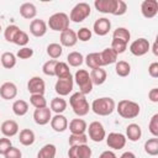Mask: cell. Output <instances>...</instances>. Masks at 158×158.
Instances as JSON below:
<instances>
[{
	"label": "cell",
	"mask_w": 158,
	"mask_h": 158,
	"mask_svg": "<svg viewBox=\"0 0 158 158\" xmlns=\"http://www.w3.org/2000/svg\"><path fill=\"white\" fill-rule=\"evenodd\" d=\"M67 109V101L63 98H53L51 100V111H54L56 114H62Z\"/></svg>",
	"instance_id": "33"
},
{
	"label": "cell",
	"mask_w": 158,
	"mask_h": 158,
	"mask_svg": "<svg viewBox=\"0 0 158 158\" xmlns=\"http://www.w3.org/2000/svg\"><path fill=\"white\" fill-rule=\"evenodd\" d=\"M141 12L146 19H153L158 12L157 0H144L141 4Z\"/></svg>",
	"instance_id": "13"
},
{
	"label": "cell",
	"mask_w": 158,
	"mask_h": 158,
	"mask_svg": "<svg viewBox=\"0 0 158 158\" xmlns=\"http://www.w3.org/2000/svg\"><path fill=\"white\" fill-rule=\"evenodd\" d=\"M74 80H75V83L79 86V93H81L84 95L91 93V90H93V83H91V79H90L89 73L85 69H78L75 72Z\"/></svg>",
	"instance_id": "6"
},
{
	"label": "cell",
	"mask_w": 158,
	"mask_h": 158,
	"mask_svg": "<svg viewBox=\"0 0 158 158\" xmlns=\"http://www.w3.org/2000/svg\"><path fill=\"white\" fill-rule=\"evenodd\" d=\"M20 15L26 20H32L37 15V9L32 2H23L20 6Z\"/></svg>",
	"instance_id": "25"
},
{
	"label": "cell",
	"mask_w": 158,
	"mask_h": 158,
	"mask_svg": "<svg viewBox=\"0 0 158 158\" xmlns=\"http://www.w3.org/2000/svg\"><path fill=\"white\" fill-rule=\"evenodd\" d=\"M52 118V111L49 107H41V109H36L33 112V120L37 125L40 126H44L47 125Z\"/></svg>",
	"instance_id": "14"
},
{
	"label": "cell",
	"mask_w": 158,
	"mask_h": 158,
	"mask_svg": "<svg viewBox=\"0 0 158 158\" xmlns=\"http://www.w3.org/2000/svg\"><path fill=\"white\" fill-rule=\"evenodd\" d=\"M1 132L4 137H14L19 132V123L14 120H6L1 123Z\"/></svg>",
	"instance_id": "21"
},
{
	"label": "cell",
	"mask_w": 158,
	"mask_h": 158,
	"mask_svg": "<svg viewBox=\"0 0 158 158\" xmlns=\"http://www.w3.org/2000/svg\"><path fill=\"white\" fill-rule=\"evenodd\" d=\"M99 158H117V157H116V154L112 151H104L99 156Z\"/></svg>",
	"instance_id": "53"
},
{
	"label": "cell",
	"mask_w": 158,
	"mask_h": 158,
	"mask_svg": "<svg viewBox=\"0 0 158 158\" xmlns=\"http://www.w3.org/2000/svg\"><path fill=\"white\" fill-rule=\"evenodd\" d=\"M148 74L152 78H158V63L157 62H153V63L149 64V67H148Z\"/></svg>",
	"instance_id": "51"
},
{
	"label": "cell",
	"mask_w": 158,
	"mask_h": 158,
	"mask_svg": "<svg viewBox=\"0 0 158 158\" xmlns=\"http://www.w3.org/2000/svg\"><path fill=\"white\" fill-rule=\"evenodd\" d=\"M144 152L148 156H157L158 154V138L153 137L144 142Z\"/></svg>",
	"instance_id": "35"
},
{
	"label": "cell",
	"mask_w": 158,
	"mask_h": 158,
	"mask_svg": "<svg viewBox=\"0 0 158 158\" xmlns=\"http://www.w3.org/2000/svg\"><path fill=\"white\" fill-rule=\"evenodd\" d=\"M62 52H63V47L59 43H49L47 46V54L52 59L57 60V58H59L62 56Z\"/></svg>",
	"instance_id": "37"
},
{
	"label": "cell",
	"mask_w": 158,
	"mask_h": 158,
	"mask_svg": "<svg viewBox=\"0 0 158 158\" xmlns=\"http://www.w3.org/2000/svg\"><path fill=\"white\" fill-rule=\"evenodd\" d=\"M51 127L56 131V132H63L68 128V120L64 115L62 114H56L52 118H51Z\"/></svg>",
	"instance_id": "20"
},
{
	"label": "cell",
	"mask_w": 158,
	"mask_h": 158,
	"mask_svg": "<svg viewBox=\"0 0 158 158\" xmlns=\"http://www.w3.org/2000/svg\"><path fill=\"white\" fill-rule=\"evenodd\" d=\"M94 6L99 12L112 15L116 7V0H95Z\"/></svg>",
	"instance_id": "19"
},
{
	"label": "cell",
	"mask_w": 158,
	"mask_h": 158,
	"mask_svg": "<svg viewBox=\"0 0 158 158\" xmlns=\"http://www.w3.org/2000/svg\"><path fill=\"white\" fill-rule=\"evenodd\" d=\"M148 130L153 137H158V114H154L148 123Z\"/></svg>",
	"instance_id": "46"
},
{
	"label": "cell",
	"mask_w": 158,
	"mask_h": 158,
	"mask_svg": "<svg viewBox=\"0 0 158 158\" xmlns=\"http://www.w3.org/2000/svg\"><path fill=\"white\" fill-rule=\"evenodd\" d=\"M151 48V44L148 42V40L141 37L138 40H135L131 44H130V52L136 56V57H142L144 56Z\"/></svg>",
	"instance_id": "8"
},
{
	"label": "cell",
	"mask_w": 158,
	"mask_h": 158,
	"mask_svg": "<svg viewBox=\"0 0 158 158\" xmlns=\"http://www.w3.org/2000/svg\"><path fill=\"white\" fill-rule=\"evenodd\" d=\"M35 132L30 128H23L20 131V135H19V141L22 146H31L35 142Z\"/></svg>",
	"instance_id": "28"
},
{
	"label": "cell",
	"mask_w": 158,
	"mask_h": 158,
	"mask_svg": "<svg viewBox=\"0 0 158 158\" xmlns=\"http://www.w3.org/2000/svg\"><path fill=\"white\" fill-rule=\"evenodd\" d=\"M115 72H116V74L118 77L125 78V77L130 75V73H131V65L126 60H118V62H116Z\"/></svg>",
	"instance_id": "32"
},
{
	"label": "cell",
	"mask_w": 158,
	"mask_h": 158,
	"mask_svg": "<svg viewBox=\"0 0 158 158\" xmlns=\"http://www.w3.org/2000/svg\"><path fill=\"white\" fill-rule=\"evenodd\" d=\"M58 60L56 59H49L47 60L43 65H42V72L48 75V77H54V68H56V64H57Z\"/></svg>",
	"instance_id": "43"
},
{
	"label": "cell",
	"mask_w": 158,
	"mask_h": 158,
	"mask_svg": "<svg viewBox=\"0 0 158 158\" xmlns=\"http://www.w3.org/2000/svg\"><path fill=\"white\" fill-rule=\"evenodd\" d=\"M69 105L72 106L74 114L78 116H85L90 110V105H89L85 95L79 93V91L74 93L69 98Z\"/></svg>",
	"instance_id": "3"
},
{
	"label": "cell",
	"mask_w": 158,
	"mask_h": 158,
	"mask_svg": "<svg viewBox=\"0 0 158 158\" xmlns=\"http://www.w3.org/2000/svg\"><path fill=\"white\" fill-rule=\"evenodd\" d=\"M59 41H60V46L63 47H73L77 44L78 42V38H77V32L68 28L63 32H60V36H59Z\"/></svg>",
	"instance_id": "16"
},
{
	"label": "cell",
	"mask_w": 158,
	"mask_h": 158,
	"mask_svg": "<svg viewBox=\"0 0 158 158\" xmlns=\"http://www.w3.org/2000/svg\"><path fill=\"white\" fill-rule=\"evenodd\" d=\"M120 158H136V156H135V153H132V152H130V151H128V152L122 153Z\"/></svg>",
	"instance_id": "54"
},
{
	"label": "cell",
	"mask_w": 158,
	"mask_h": 158,
	"mask_svg": "<svg viewBox=\"0 0 158 158\" xmlns=\"http://www.w3.org/2000/svg\"><path fill=\"white\" fill-rule=\"evenodd\" d=\"M90 109L94 111V114H96L99 116H109L115 111L116 104H115L114 99L104 96V98L95 99L93 101Z\"/></svg>",
	"instance_id": "1"
},
{
	"label": "cell",
	"mask_w": 158,
	"mask_h": 158,
	"mask_svg": "<svg viewBox=\"0 0 158 158\" xmlns=\"http://www.w3.org/2000/svg\"><path fill=\"white\" fill-rule=\"evenodd\" d=\"M67 60H68V64L70 67H80L84 62V57L80 52H70L68 56H67Z\"/></svg>",
	"instance_id": "36"
},
{
	"label": "cell",
	"mask_w": 158,
	"mask_h": 158,
	"mask_svg": "<svg viewBox=\"0 0 158 158\" xmlns=\"http://www.w3.org/2000/svg\"><path fill=\"white\" fill-rule=\"evenodd\" d=\"M111 48L117 53V54H121L123 53L126 49H127V43L125 41H121V40H116V38H112V42H111Z\"/></svg>",
	"instance_id": "44"
},
{
	"label": "cell",
	"mask_w": 158,
	"mask_h": 158,
	"mask_svg": "<svg viewBox=\"0 0 158 158\" xmlns=\"http://www.w3.org/2000/svg\"><path fill=\"white\" fill-rule=\"evenodd\" d=\"M88 130V136L91 141L94 142H101L105 137H106V132H105V128L102 126L101 122L99 121H93L89 127H86Z\"/></svg>",
	"instance_id": "7"
},
{
	"label": "cell",
	"mask_w": 158,
	"mask_h": 158,
	"mask_svg": "<svg viewBox=\"0 0 158 158\" xmlns=\"http://www.w3.org/2000/svg\"><path fill=\"white\" fill-rule=\"evenodd\" d=\"M54 75L58 79H65V78H70V69L69 65L65 62H57L56 68H54Z\"/></svg>",
	"instance_id": "27"
},
{
	"label": "cell",
	"mask_w": 158,
	"mask_h": 158,
	"mask_svg": "<svg viewBox=\"0 0 158 158\" xmlns=\"http://www.w3.org/2000/svg\"><path fill=\"white\" fill-rule=\"evenodd\" d=\"M148 99L152 102H158V88H153L148 93Z\"/></svg>",
	"instance_id": "52"
},
{
	"label": "cell",
	"mask_w": 158,
	"mask_h": 158,
	"mask_svg": "<svg viewBox=\"0 0 158 158\" xmlns=\"http://www.w3.org/2000/svg\"><path fill=\"white\" fill-rule=\"evenodd\" d=\"M112 38L121 40V41H125L126 43H128V41L131 38V33H130V31L126 27H117L112 32Z\"/></svg>",
	"instance_id": "38"
},
{
	"label": "cell",
	"mask_w": 158,
	"mask_h": 158,
	"mask_svg": "<svg viewBox=\"0 0 158 158\" xmlns=\"http://www.w3.org/2000/svg\"><path fill=\"white\" fill-rule=\"evenodd\" d=\"M105 138H106L107 146L112 149H122L126 146V141H127L126 136L120 132H111Z\"/></svg>",
	"instance_id": "9"
},
{
	"label": "cell",
	"mask_w": 158,
	"mask_h": 158,
	"mask_svg": "<svg viewBox=\"0 0 158 158\" xmlns=\"http://www.w3.org/2000/svg\"><path fill=\"white\" fill-rule=\"evenodd\" d=\"M91 36H93V32H91V30H89L88 27H81V28H79V31L77 32V38H78L79 41H81V42L89 41V40L91 38Z\"/></svg>",
	"instance_id": "45"
},
{
	"label": "cell",
	"mask_w": 158,
	"mask_h": 158,
	"mask_svg": "<svg viewBox=\"0 0 158 158\" xmlns=\"http://www.w3.org/2000/svg\"><path fill=\"white\" fill-rule=\"evenodd\" d=\"M73 86H74V79L73 77H70L65 79H58L54 85V90L59 96H65L69 93H72Z\"/></svg>",
	"instance_id": "10"
},
{
	"label": "cell",
	"mask_w": 158,
	"mask_h": 158,
	"mask_svg": "<svg viewBox=\"0 0 158 158\" xmlns=\"http://www.w3.org/2000/svg\"><path fill=\"white\" fill-rule=\"evenodd\" d=\"M118 115L123 118H135L139 115V111H141V107L137 102L132 101V100H127V99H123V100H120L116 109Z\"/></svg>",
	"instance_id": "2"
},
{
	"label": "cell",
	"mask_w": 158,
	"mask_h": 158,
	"mask_svg": "<svg viewBox=\"0 0 158 158\" xmlns=\"http://www.w3.org/2000/svg\"><path fill=\"white\" fill-rule=\"evenodd\" d=\"M20 31V27L16 25H9L5 30H4V37L7 42H14V38L16 36V33Z\"/></svg>",
	"instance_id": "41"
},
{
	"label": "cell",
	"mask_w": 158,
	"mask_h": 158,
	"mask_svg": "<svg viewBox=\"0 0 158 158\" xmlns=\"http://www.w3.org/2000/svg\"><path fill=\"white\" fill-rule=\"evenodd\" d=\"M90 12H91V9H90V5L88 2H78L70 10L69 21H73L77 23L83 22L85 19H88L90 16Z\"/></svg>",
	"instance_id": "4"
},
{
	"label": "cell",
	"mask_w": 158,
	"mask_h": 158,
	"mask_svg": "<svg viewBox=\"0 0 158 158\" xmlns=\"http://www.w3.org/2000/svg\"><path fill=\"white\" fill-rule=\"evenodd\" d=\"M27 90L31 93V95H33V94L43 95L44 90H46L44 80L41 77H32L27 83Z\"/></svg>",
	"instance_id": "12"
},
{
	"label": "cell",
	"mask_w": 158,
	"mask_h": 158,
	"mask_svg": "<svg viewBox=\"0 0 158 158\" xmlns=\"http://www.w3.org/2000/svg\"><path fill=\"white\" fill-rule=\"evenodd\" d=\"M142 136V130L137 123H130L126 127V138L131 142H137Z\"/></svg>",
	"instance_id": "26"
},
{
	"label": "cell",
	"mask_w": 158,
	"mask_h": 158,
	"mask_svg": "<svg viewBox=\"0 0 158 158\" xmlns=\"http://www.w3.org/2000/svg\"><path fill=\"white\" fill-rule=\"evenodd\" d=\"M32 56H33V49L30 48V47H22L16 53V57L20 58V59H28Z\"/></svg>",
	"instance_id": "47"
},
{
	"label": "cell",
	"mask_w": 158,
	"mask_h": 158,
	"mask_svg": "<svg viewBox=\"0 0 158 158\" xmlns=\"http://www.w3.org/2000/svg\"><path fill=\"white\" fill-rule=\"evenodd\" d=\"M68 142H69V147H72V146H79V144H86L88 136L85 133H81V135H70Z\"/></svg>",
	"instance_id": "40"
},
{
	"label": "cell",
	"mask_w": 158,
	"mask_h": 158,
	"mask_svg": "<svg viewBox=\"0 0 158 158\" xmlns=\"http://www.w3.org/2000/svg\"><path fill=\"white\" fill-rule=\"evenodd\" d=\"M11 147H12V143H11L10 138H7V137L0 138V154L4 156Z\"/></svg>",
	"instance_id": "49"
},
{
	"label": "cell",
	"mask_w": 158,
	"mask_h": 158,
	"mask_svg": "<svg viewBox=\"0 0 158 158\" xmlns=\"http://www.w3.org/2000/svg\"><path fill=\"white\" fill-rule=\"evenodd\" d=\"M30 32L35 37H42L47 32V23L41 19H33L30 23Z\"/></svg>",
	"instance_id": "18"
},
{
	"label": "cell",
	"mask_w": 158,
	"mask_h": 158,
	"mask_svg": "<svg viewBox=\"0 0 158 158\" xmlns=\"http://www.w3.org/2000/svg\"><path fill=\"white\" fill-rule=\"evenodd\" d=\"M1 30H2V28H1V25H0V32H1Z\"/></svg>",
	"instance_id": "56"
},
{
	"label": "cell",
	"mask_w": 158,
	"mask_h": 158,
	"mask_svg": "<svg viewBox=\"0 0 158 158\" xmlns=\"http://www.w3.org/2000/svg\"><path fill=\"white\" fill-rule=\"evenodd\" d=\"M85 63L90 69H96V68H101L102 63H101V58H100V53L98 52H93L89 53L85 58Z\"/></svg>",
	"instance_id": "29"
},
{
	"label": "cell",
	"mask_w": 158,
	"mask_h": 158,
	"mask_svg": "<svg viewBox=\"0 0 158 158\" xmlns=\"http://www.w3.org/2000/svg\"><path fill=\"white\" fill-rule=\"evenodd\" d=\"M93 30L98 36H105L111 30V21L106 17H100L94 22Z\"/></svg>",
	"instance_id": "15"
},
{
	"label": "cell",
	"mask_w": 158,
	"mask_h": 158,
	"mask_svg": "<svg viewBox=\"0 0 158 158\" xmlns=\"http://www.w3.org/2000/svg\"><path fill=\"white\" fill-rule=\"evenodd\" d=\"M56 153H57L56 146L52 143H47L40 149V152L37 153V158H56Z\"/></svg>",
	"instance_id": "30"
},
{
	"label": "cell",
	"mask_w": 158,
	"mask_h": 158,
	"mask_svg": "<svg viewBox=\"0 0 158 158\" xmlns=\"http://www.w3.org/2000/svg\"><path fill=\"white\" fill-rule=\"evenodd\" d=\"M28 111V104L25 100H16L12 104V112L16 116H23Z\"/></svg>",
	"instance_id": "34"
},
{
	"label": "cell",
	"mask_w": 158,
	"mask_h": 158,
	"mask_svg": "<svg viewBox=\"0 0 158 158\" xmlns=\"http://www.w3.org/2000/svg\"><path fill=\"white\" fill-rule=\"evenodd\" d=\"M117 53L111 48V47H107L105 48L101 53H100V58H101V63L102 65H110V64H114L117 62Z\"/></svg>",
	"instance_id": "22"
},
{
	"label": "cell",
	"mask_w": 158,
	"mask_h": 158,
	"mask_svg": "<svg viewBox=\"0 0 158 158\" xmlns=\"http://www.w3.org/2000/svg\"><path fill=\"white\" fill-rule=\"evenodd\" d=\"M126 11H127V4L123 0H116V7H115V11L112 15L121 16V15L126 14Z\"/></svg>",
	"instance_id": "48"
},
{
	"label": "cell",
	"mask_w": 158,
	"mask_h": 158,
	"mask_svg": "<svg viewBox=\"0 0 158 158\" xmlns=\"http://www.w3.org/2000/svg\"><path fill=\"white\" fill-rule=\"evenodd\" d=\"M86 122L83 118H73L69 122V131L72 132V135H81L85 133L86 131Z\"/></svg>",
	"instance_id": "24"
},
{
	"label": "cell",
	"mask_w": 158,
	"mask_h": 158,
	"mask_svg": "<svg viewBox=\"0 0 158 158\" xmlns=\"http://www.w3.org/2000/svg\"><path fill=\"white\" fill-rule=\"evenodd\" d=\"M0 60H1V65L5 69H12L16 65V56L11 52H4L1 54Z\"/></svg>",
	"instance_id": "31"
},
{
	"label": "cell",
	"mask_w": 158,
	"mask_h": 158,
	"mask_svg": "<svg viewBox=\"0 0 158 158\" xmlns=\"http://www.w3.org/2000/svg\"><path fill=\"white\" fill-rule=\"evenodd\" d=\"M12 43H15V44H17V46H21V47H25V46L28 43V35H27L25 31L20 30V31L16 33V36H15Z\"/></svg>",
	"instance_id": "42"
},
{
	"label": "cell",
	"mask_w": 158,
	"mask_h": 158,
	"mask_svg": "<svg viewBox=\"0 0 158 158\" xmlns=\"http://www.w3.org/2000/svg\"><path fill=\"white\" fill-rule=\"evenodd\" d=\"M30 102L33 107L36 109H41V107H46L47 106V100L43 95H38V94H33L30 96Z\"/></svg>",
	"instance_id": "39"
},
{
	"label": "cell",
	"mask_w": 158,
	"mask_h": 158,
	"mask_svg": "<svg viewBox=\"0 0 158 158\" xmlns=\"http://www.w3.org/2000/svg\"><path fill=\"white\" fill-rule=\"evenodd\" d=\"M4 157L5 158H22V153H21V151L19 149V148H16V147H11L5 154H4Z\"/></svg>",
	"instance_id": "50"
},
{
	"label": "cell",
	"mask_w": 158,
	"mask_h": 158,
	"mask_svg": "<svg viewBox=\"0 0 158 158\" xmlns=\"http://www.w3.org/2000/svg\"><path fill=\"white\" fill-rule=\"evenodd\" d=\"M17 95V86L12 81H6L0 86V96L5 100L15 99Z\"/></svg>",
	"instance_id": "17"
},
{
	"label": "cell",
	"mask_w": 158,
	"mask_h": 158,
	"mask_svg": "<svg viewBox=\"0 0 158 158\" xmlns=\"http://www.w3.org/2000/svg\"><path fill=\"white\" fill-rule=\"evenodd\" d=\"M89 75H90V79H91L93 85H101V84H104L106 81V78H107L106 70L102 69V68L91 69V72L89 73Z\"/></svg>",
	"instance_id": "23"
},
{
	"label": "cell",
	"mask_w": 158,
	"mask_h": 158,
	"mask_svg": "<svg viewBox=\"0 0 158 158\" xmlns=\"http://www.w3.org/2000/svg\"><path fill=\"white\" fill-rule=\"evenodd\" d=\"M47 25L53 31L63 32L69 28V16L64 12H56L49 17Z\"/></svg>",
	"instance_id": "5"
},
{
	"label": "cell",
	"mask_w": 158,
	"mask_h": 158,
	"mask_svg": "<svg viewBox=\"0 0 158 158\" xmlns=\"http://www.w3.org/2000/svg\"><path fill=\"white\" fill-rule=\"evenodd\" d=\"M93 154L91 148L88 144H79V146H72L68 151L69 158H90Z\"/></svg>",
	"instance_id": "11"
},
{
	"label": "cell",
	"mask_w": 158,
	"mask_h": 158,
	"mask_svg": "<svg viewBox=\"0 0 158 158\" xmlns=\"http://www.w3.org/2000/svg\"><path fill=\"white\" fill-rule=\"evenodd\" d=\"M152 52L154 56H158V47H157V42L153 43V47H152Z\"/></svg>",
	"instance_id": "55"
}]
</instances>
